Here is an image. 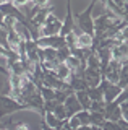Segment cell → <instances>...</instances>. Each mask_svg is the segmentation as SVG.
<instances>
[{"instance_id":"obj_20","label":"cell","mask_w":128,"mask_h":130,"mask_svg":"<svg viewBox=\"0 0 128 130\" xmlns=\"http://www.w3.org/2000/svg\"><path fill=\"white\" fill-rule=\"evenodd\" d=\"M102 130H120V125H118V122L105 120V122L102 124Z\"/></svg>"},{"instance_id":"obj_23","label":"cell","mask_w":128,"mask_h":130,"mask_svg":"<svg viewBox=\"0 0 128 130\" xmlns=\"http://www.w3.org/2000/svg\"><path fill=\"white\" fill-rule=\"evenodd\" d=\"M3 128H5V125H3V120L0 119V130H3Z\"/></svg>"},{"instance_id":"obj_17","label":"cell","mask_w":128,"mask_h":130,"mask_svg":"<svg viewBox=\"0 0 128 130\" xmlns=\"http://www.w3.org/2000/svg\"><path fill=\"white\" fill-rule=\"evenodd\" d=\"M71 55V51H70V47H62V49H58L57 51V59H58V62L60 63H65L67 62V59Z\"/></svg>"},{"instance_id":"obj_5","label":"cell","mask_w":128,"mask_h":130,"mask_svg":"<svg viewBox=\"0 0 128 130\" xmlns=\"http://www.w3.org/2000/svg\"><path fill=\"white\" fill-rule=\"evenodd\" d=\"M104 116H105V120H110V122H118L123 119L122 116V107L115 103H110V104H105V109H104Z\"/></svg>"},{"instance_id":"obj_24","label":"cell","mask_w":128,"mask_h":130,"mask_svg":"<svg viewBox=\"0 0 128 130\" xmlns=\"http://www.w3.org/2000/svg\"><path fill=\"white\" fill-rule=\"evenodd\" d=\"M93 130H102V127H93Z\"/></svg>"},{"instance_id":"obj_8","label":"cell","mask_w":128,"mask_h":130,"mask_svg":"<svg viewBox=\"0 0 128 130\" xmlns=\"http://www.w3.org/2000/svg\"><path fill=\"white\" fill-rule=\"evenodd\" d=\"M42 120L46 122V124L49 125V127H52L54 130H62L63 124H65V122L58 120V119H57V117H55V116H54V114H52V112H47L46 116L42 117Z\"/></svg>"},{"instance_id":"obj_1","label":"cell","mask_w":128,"mask_h":130,"mask_svg":"<svg viewBox=\"0 0 128 130\" xmlns=\"http://www.w3.org/2000/svg\"><path fill=\"white\" fill-rule=\"evenodd\" d=\"M96 7V2H91L89 7L86 8L83 13H75V23H76V28L84 34L89 36H96L94 31V18H93V10Z\"/></svg>"},{"instance_id":"obj_2","label":"cell","mask_w":128,"mask_h":130,"mask_svg":"<svg viewBox=\"0 0 128 130\" xmlns=\"http://www.w3.org/2000/svg\"><path fill=\"white\" fill-rule=\"evenodd\" d=\"M21 109H26L25 106L18 101H15L11 96L8 94H0V119H5L8 114H13L16 111H21Z\"/></svg>"},{"instance_id":"obj_16","label":"cell","mask_w":128,"mask_h":130,"mask_svg":"<svg viewBox=\"0 0 128 130\" xmlns=\"http://www.w3.org/2000/svg\"><path fill=\"white\" fill-rule=\"evenodd\" d=\"M54 116L62 122L68 120V114H67V109H65L63 104H57V107H55V111H54Z\"/></svg>"},{"instance_id":"obj_3","label":"cell","mask_w":128,"mask_h":130,"mask_svg":"<svg viewBox=\"0 0 128 130\" xmlns=\"http://www.w3.org/2000/svg\"><path fill=\"white\" fill-rule=\"evenodd\" d=\"M62 31V21L60 18H57L54 13H50L47 16L46 24L41 28V38H50V36H60Z\"/></svg>"},{"instance_id":"obj_18","label":"cell","mask_w":128,"mask_h":130,"mask_svg":"<svg viewBox=\"0 0 128 130\" xmlns=\"http://www.w3.org/2000/svg\"><path fill=\"white\" fill-rule=\"evenodd\" d=\"M104 109H105V101H93L89 112H104Z\"/></svg>"},{"instance_id":"obj_14","label":"cell","mask_w":128,"mask_h":130,"mask_svg":"<svg viewBox=\"0 0 128 130\" xmlns=\"http://www.w3.org/2000/svg\"><path fill=\"white\" fill-rule=\"evenodd\" d=\"M37 89H39V93H41L42 99L46 101V103H47V101H55V91L52 88H47V86H44V85H42V86L37 88Z\"/></svg>"},{"instance_id":"obj_6","label":"cell","mask_w":128,"mask_h":130,"mask_svg":"<svg viewBox=\"0 0 128 130\" xmlns=\"http://www.w3.org/2000/svg\"><path fill=\"white\" fill-rule=\"evenodd\" d=\"M63 106H65V109H67L68 119H70V117H73V116H76L79 111H83V107H81V104L78 103V99H76V96H75V93L68 96V99L63 103Z\"/></svg>"},{"instance_id":"obj_19","label":"cell","mask_w":128,"mask_h":130,"mask_svg":"<svg viewBox=\"0 0 128 130\" xmlns=\"http://www.w3.org/2000/svg\"><path fill=\"white\" fill-rule=\"evenodd\" d=\"M76 117H78V120L81 122V127H83V125H91V122H89V111H79L76 114Z\"/></svg>"},{"instance_id":"obj_21","label":"cell","mask_w":128,"mask_h":130,"mask_svg":"<svg viewBox=\"0 0 128 130\" xmlns=\"http://www.w3.org/2000/svg\"><path fill=\"white\" fill-rule=\"evenodd\" d=\"M68 127L71 130H78L79 127H81V122L78 120L76 116H73V117H70V119H68Z\"/></svg>"},{"instance_id":"obj_7","label":"cell","mask_w":128,"mask_h":130,"mask_svg":"<svg viewBox=\"0 0 128 130\" xmlns=\"http://www.w3.org/2000/svg\"><path fill=\"white\" fill-rule=\"evenodd\" d=\"M84 80L88 81L89 88H96V86H99L101 81H102V73H101V70H91V68L86 67V70H84Z\"/></svg>"},{"instance_id":"obj_13","label":"cell","mask_w":128,"mask_h":130,"mask_svg":"<svg viewBox=\"0 0 128 130\" xmlns=\"http://www.w3.org/2000/svg\"><path fill=\"white\" fill-rule=\"evenodd\" d=\"M118 86L122 89H126L128 88V62L123 63L122 70H120V78H118Z\"/></svg>"},{"instance_id":"obj_10","label":"cell","mask_w":128,"mask_h":130,"mask_svg":"<svg viewBox=\"0 0 128 130\" xmlns=\"http://www.w3.org/2000/svg\"><path fill=\"white\" fill-rule=\"evenodd\" d=\"M93 42H94V38H93V36L81 32V34H78L76 47H79V49H91V47H93Z\"/></svg>"},{"instance_id":"obj_22","label":"cell","mask_w":128,"mask_h":130,"mask_svg":"<svg viewBox=\"0 0 128 130\" xmlns=\"http://www.w3.org/2000/svg\"><path fill=\"white\" fill-rule=\"evenodd\" d=\"M0 73H3V75L10 76V72H8V68H7V67H3V65H0Z\"/></svg>"},{"instance_id":"obj_4","label":"cell","mask_w":128,"mask_h":130,"mask_svg":"<svg viewBox=\"0 0 128 130\" xmlns=\"http://www.w3.org/2000/svg\"><path fill=\"white\" fill-rule=\"evenodd\" d=\"M76 28V23H75V15L71 11V2H67V15H65V20L62 21V31H60V36L62 38H67L68 34L75 31Z\"/></svg>"},{"instance_id":"obj_15","label":"cell","mask_w":128,"mask_h":130,"mask_svg":"<svg viewBox=\"0 0 128 130\" xmlns=\"http://www.w3.org/2000/svg\"><path fill=\"white\" fill-rule=\"evenodd\" d=\"M88 94H89L91 101H104V93H102V89L99 86L89 88V89H88Z\"/></svg>"},{"instance_id":"obj_12","label":"cell","mask_w":128,"mask_h":130,"mask_svg":"<svg viewBox=\"0 0 128 130\" xmlns=\"http://www.w3.org/2000/svg\"><path fill=\"white\" fill-rule=\"evenodd\" d=\"M89 122L91 127H102V124L105 122V116L104 112H89Z\"/></svg>"},{"instance_id":"obj_9","label":"cell","mask_w":128,"mask_h":130,"mask_svg":"<svg viewBox=\"0 0 128 130\" xmlns=\"http://www.w3.org/2000/svg\"><path fill=\"white\" fill-rule=\"evenodd\" d=\"M54 75L57 76L58 80H62V81H67L68 83V80H70V76H71V70L68 67H67L65 63H60L57 68L54 70Z\"/></svg>"},{"instance_id":"obj_11","label":"cell","mask_w":128,"mask_h":130,"mask_svg":"<svg viewBox=\"0 0 128 130\" xmlns=\"http://www.w3.org/2000/svg\"><path fill=\"white\" fill-rule=\"evenodd\" d=\"M75 96H76L78 103L81 104L83 111H89L91 103H93V101L89 99V94H88V91H76V93H75Z\"/></svg>"}]
</instances>
